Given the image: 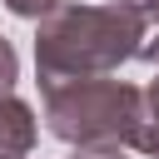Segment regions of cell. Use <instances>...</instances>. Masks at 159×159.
<instances>
[{
    "label": "cell",
    "mask_w": 159,
    "mask_h": 159,
    "mask_svg": "<svg viewBox=\"0 0 159 159\" xmlns=\"http://www.w3.org/2000/svg\"><path fill=\"white\" fill-rule=\"evenodd\" d=\"M139 30H144V15L124 10L114 0L109 5H75V0H65L35 30V75H40V84L114 75L124 60H134Z\"/></svg>",
    "instance_id": "obj_1"
},
{
    "label": "cell",
    "mask_w": 159,
    "mask_h": 159,
    "mask_svg": "<svg viewBox=\"0 0 159 159\" xmlns=\"http://www.w3.org/2000/svg\"><path fill=\"white\" fill-rule=\"evenodd\" d=\"M45 99V124L60 144H124L134 139L144 119V99L134 84L94 75V80H65V84H40Z\"/></svg>",
    "instance_id": "obj_2"
},
{
    "label": "cell",
    "mask_w": 159,
    "mask_h": 159,
    "mask_svg": "<svg viewBox=\"0 0 159 159\" xmlns=\"http://www.w3.org/2000/svg\"><path fill=\"white\" fill-rule=\"evenodd\" d=\"M35 149V109L15 94L0 99V159H30Z\"/></svg>",
    "instance_id": "obj_3"
},
{
    "label": "cell",
    "mask_w": 159,
    "mask_h": 159,
    "mask_svg": "<svg viewBox=\"0 0 159 159\" xmlns=\"http://www.w3.org/2000/svg\"><path fill=\"white\" fill-rule=\"evenodd\" d=\"M134 60L159 65V10H149V15H144V30H139V50H134Z\"/></svg>",
    "instance_id": "obj_4"
},
{
    "label": "cell",
    "mask_w": 159,
    "mask_h": 159,
    "mask_svg": "<svg viewBox=\"0 0 159 159\" xmlns=\"http://www.w3.org/2000/svg\"><path fill=\"white\" fill-rule=\"evenodd\" d=\"M15 80H20V55H15V45L0 35V99L15 89Z\"/></svg>",
    "instance_id": "obj_5"
},
{
    "label": "cell",
    "mask_w": 159,
    "mask_h": 159,
    "mask_svg": "<svg viewBox=\"0 0 159 159\" xmlns=\"http://www.w3.org/2000/svg\"><path fill=\"white\" fill-rule=\"evenodd\" d=\"M65 0H5V10L10 15H20V20H45L50 10H60Z\"/></svg>",
    "instance_id": "obj_6"
},
{
    "label": "cell",
    "mask_w": 159,
    "mask_h": 159,
    "mask_svg": "<svg viewBox=\"0 0 159 159\" xmlns=\"http://www.w3.org/2000/svg\"><path fill=\"white\" fill-rule=\"evenodd\" d=\"M129 149H139V154H149V159H159V124H149V119H139V129H134V139H129Z\"/></svg>",
    "instance_id": "obj_7"
},
{
    "label": "cell",
    "mask_w": 159,
    "mask_h": 159,
    "mask_svg": "<svg viewBox=\"0 0 159 159\" xmlns=\"http://www.w3.org/2000/svg\"><path fill=\"white\" fill-rule=\"evenodd\" d=\"M70 159H129V149L124 144H80Z\"/></svg>",
    "instance_id": "obj_8"
},
{
    "label": "cell",
    "mask_w": 159,
    "mask_h": 159,
    "mask_svg": "<svg viewBox=\"0 0 159 159\" xmlns=\"http://www.w3.org/2000/svg\"><path fill=\"white\" fill-rule=\"evenodd\" d=\"M139 99H144V119L159 124V80H149V84L139 89Z\"/></svg>",
    "instance_id": "obj_9"
},
{
    "label": "cell",
    "mask_w": 159,
    "mask_h": 159,
    "mask_svg": "<svg viewBox=\"0 0 159 159\" xmlns=\"http://www.w3.org/2000/svg\"><path fill=\"white\" fill-rule=\"evenodd\" d=\"M114 5H124V10H139V15H149V10H159V0H114Z\"/></svg>",
    "instance_id": "obj_10"
}]
</instances>
